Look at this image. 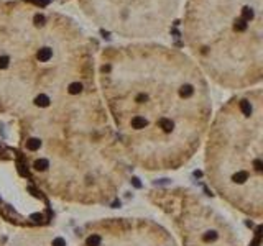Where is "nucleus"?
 <instances>
[{
  "instance_id": "nucleus-7",
  "label": "nucleus",
  "mask_w": 263,
  "mask_h": 246,
  "mask_svg": "<svg viewBox=\"0 0 263 246\" xmlns=\"http://www.w3.org/2000/svg\"><path fill=\"white\" fill-rule=\"evenodd\" d=\"M81 12L102 30L130 41L168 35L183 0H76Z\"/></svg>"
},
{
  "instance_id": "nucleus-5",
  "label": "nucleus",
  "mask_w": 263,
  "mask_h": 246,
  "mask_svg": "<svg viewBox=\"0 0 263 246\" xmlns=\"http://www.w3.org/2000/svg\"><path fill=\"white\" fill-rule=\"evenodd\" d=\"M204 174L225 203L250 218L263 215V92L240 90L210 118Z\"/></svg>"
},
{
  "instance_id": "nucleus-8",
  "label": "nucleus",
  "mask_w": 263,
  "mask_h": 246,
  "mask_svg": "<svg viewBox=\"0 0 263 246\" xmlns=\"http://www.w3.org/2000/svg\"><path fill=\"white\" fill-rule=\"evenodd\" d=\"M81 246H179L161 223L145 217H109L81 230Z\"/></svg>"
},
{
  "instance_id": "nucleus-1",
  "label": "nucleus",
  "mask_w": 263,
  "mask_h": 246,
  "mask_svg": "<svg viewBox=\"0 0 263 246\" xmlns=\"http://www.w3.org/2000/svg\"><path fill=\"white\" fill-rule=\"evenodd\" d=\"M97 86L128 164L146 172L178 171L201 149L212 95L184 51L156 41L104 48Z\"/></svg>"
},
{
  "instance_id": "nucleus-10",
  "label": "nucleus",
  "mask_w": 263,
  "mask_h": 246,
  "mask_svg": "<svg viewBox=\"0 0 263 246\" xmlns=\"http://www.w3.org/2000/svg\"><path fill=\"white\" fill-rule=\"evenodd\" d=\"M3 243H5V233H3V223L0 218V246H3Z\"/></svg>"
},
{
  "instance_id": "nucleus-4",
  "label": "nucleus",
  "mask_w": 263,
  "mask_h": 246,
  "mask_svg": "<svg viewBox=\"0 0 263 246\" xmlns=\"http://www.w3.org/2000/svg\"><path fill=\"white\" fill-rule=\"evenodd\" d=\"M183 40L205 77L229 90L263 79V0H186Z\"/></svg>"
},
{
  "instance_id": "nucleus-2",
  "label": "nucleus",
  "mask_w": 263,
  "mask_h": 246,
  "mask_svg": "<svg viewBox=\"0 0 263 246\" xmlns=\"http://www.w3.org/2000/svg\"><path fill=\"white\" fill-rule=\"evenodd\" d=\"M97 54L73 17L0 0V115L23 123L100 94Z\"/></svg>"
},
{
  "instance_id": "nucleus-3",
  "label": "nucleus",
  "mask_w": 263,
  "mask_h": 246,
  "mask_svg": "<svg viewBox=\"0 0 263 246\" xmlns=\"http://www.w3.org/2000/svg\"><path fill=\"white\" fill-rule=\"evenodd\" d=\"M17 144L30 181L63 203H112L128 177L100 95L17 123Z\"/></svg>"
},
{
  "instance_id": "nucleus-6",
  "label": "nucleus",
  "mask_w": 263,
  "mask_h": 246,
  "mask_svg": "<svg viewBox=\"0 0 263 246\" xmlns=\"http://www.w3.org/2000/svg\"><path fill=\"white\" fill-rule=\"evenodd\" d=\"M146 197L169 218L179 246H245L232 221L188 187L153 189Z\"/></svg>"
},
{
  "instance_id": "nucleus-9",
  "label": "nucleus",
  "mask_w": 263,
  "mask_h": 246,
  "mask_svg": "<svg viewBox=\"0 0 263 246\" xmlns=\"http://www.w3.org/2000/svg\"><path fill=\"white\" fill-rule=\"evenodd\" d=\"M3 246H73L69 240L63 233L45 228V226H33V228H23L12 235Z\"/></svg>"
}]
</instances>
